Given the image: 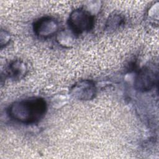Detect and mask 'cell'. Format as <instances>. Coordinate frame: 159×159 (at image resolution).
I'll use <instances>...</instances> for the list:
<instances>
[{
    "label": "cell",
    "mask_w": 159,
    "mask_h": 159,
    "mask_svg": "<svg viewBox=\"0 0 159 159\" xmlns=\"http://www.w3.org/2000/svg\"><path fill=\"white\" fill-rule=\"evenodd\" d=\"M45 101L40 98H31L13 102L8 114L13 120L22 124H34L40 120L47 111Z\"/></svg>",
    "instance_id": "cell-1"
},
{
    "label": "cell",
    "mask_w": 159,
    "mask_h": 159,
    "mask_svg": "<svg viewBox=\"0 0 159 159\" xmlns=\"http://www.w3.org/2000/svg\"><path fill=\"white\" fill-rule=\"evenodd\" d=\"M68 23L74 34H81L91 30L94 25V16L84 9H76L70 14Z\"/></svg>",
    "instance_id": "cell-2"
},
{
    "label": "cell",
    "mask_w": 159,
    "mask_h": 159,
    "mask_svg": "<svg viewBox=\"0 0 159 159\" xmlns=\"http://www.w3.org/2000/svg\"><path fill=\"white\" fill-rule=\"evenodd\" d=\"M158 81V73L149 67L140 69L136 75L134 86L136 89L146 92L153 89Z\"/></svg>",
    "instance_id": "cell-3"
},
{
    "label": "cell",
    "mask_w": 159,
    "mask_h": 159,
    "mask_svg": "<svg viewBox=\"0 0 159 159\" xmlns=\"http://www.w3.org/2000/svg\"><path fill=\"white\" fill-rule=\"evenodd\" d=\"M70 93L75 99L81 101L93 99L96 94L94 83L89 80H83L74 84L70 89Z\"/></svg>",
    "instance_id": "cell-4"
},
{
    "label": "cell",
    "mask_w": 159,
    "mask_h": 159,
    "mask_svg": "<svg viewBox=\"0 0 159 159\" xmlns=\"http://www.w3.org/2000/svg\"><path fill=\"white\" fill-rule=\"evenodd\" d=\"M33 29L35 34L39 37L48 38L58 32L59 24L53 17H43L35 22Z\"/></svg>",
    "instance_id": "cell-5"
},
{
    "label": "cell",
    "mask_w": 159,
    "mask_h": 159,
    "mask_svg": "<svg viewBox=\"0 0 159 159\" xmlns=\"http://www.w3.org/2000/svg\"><path fill=\"white\" fill-rule=\"evenodd\" d=\"M7 75L13 80H20L24 78L27 72V66L22 60H16L9 63L7 70Z\"/></svg>",
    "instance_id": "cell-6"
},
{
    "label": "cell",
    "mask_w": 159,
    "mask_h": 159,
    "mask_svg": "<svg viewBox=\"0 0 159 159\" xmlns=\"http://www.w3.org/2000/svg\"><path fill=\"white\" fill-rule=\"evenodd\" d=\"M125 23V17L118 12L111 14L106 22L105 29L109 32H113L121 27Z\"/></svg>",
    "instance_id": "cell-7"
},
{
    "label": "cell",
    "mask_w": 159,
    "mask_h": 159,
    "mask_svg": "<svg viewBox=\"0 0 159 159\" xmlns=\"http://www.w3.org/2000/svg\"><path fill=\"white\" fill-rule=\"evenodd\" d=\"M74 37L71 32L66 30L60 31L57 34V41L64 47H70L74 43Z\"/></svg>",
    "instance_id": "cell-8"
},
{
    "label": "cell",
    "mask_w": 159,
    "mask_h": 159,
    "mask_svg": "<svg viewBox=\"0 0 159 159\" xmlns=\"http://www.w3.org/2000/svg\"><path fill=\"white\" fill-rule=\"evenodd\" d=\"M0 40H1V48L3 46L6 45L9 40H10V35L9 34L3 30H1V37H0Z\"/></svg>",
    "instance_id": "cell-9"
}]
</instances>
